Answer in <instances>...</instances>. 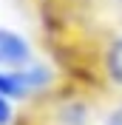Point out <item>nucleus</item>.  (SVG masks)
Returning <instances> with one entry per match:
<instances>
[{"instance_id": "2", "label": "nucleus", "mask_w": 122, "mask_h": 125, "mask_svg": "<svg viewBox=\"0 0 122 125\" xmlns=\"http://www.w3.org/2000/svg\"><path fill=\"white\" fill-rule=\"evenodd\" d=\"M105 74L111 77L114 85L122 88V37L114 40L108 46V51H105Z\"/></svg>"}, {"instance_id": "3", "label": "nucleus", "mask_w": 122, "mask_h": 125, "mask_svg": "<svg viewBox=\"0 0 122 125\" xmlns=\"http://www.w3.org/2000/svg\"><path fill=\"white\" fill-rule=\"evenodd\" d=\"M11 122V105H9V100L0 94V125H9Z\"/></svg>"}, {"instance_id": "4", "label": "nucleus", "mask_w": 122, "mask_h": 125, "mask_svg": "<svg viewBox=\"0 0 122 125\" xmlns=\"http://www.w3.org/2000/svg\"><path fill=\"white\" fill-rule=\"evenodd\" d=\"M105 125H122V105H119V108H114L111 114H108Z\"/></svg>"}, {"instance_id": "1", "label": "nucleus", "mask_w": 122, "mask_h": 125, "mask_svg": "<svg viewBox=\"0 0 122 125\" xmlns=\"http://www.w3.org/2000/svg\"><path fill=\"white\" fill-rule=\"evenodd\" d=\"M29 60H31L29 43H26L20 34H14V31L0 29V65L9 68V71H14V68H20V65H26Z\"/></svg>"}]
</instances>
